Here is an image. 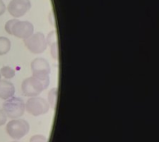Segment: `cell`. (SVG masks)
Listing matches in <instances>:
<instances>
[{
    "label": "cell",
    "mask_w": 159,
    "mask_h": 142,
    "mask_svg": "<svg viewBox=\"0 0 159 142\" xmlns=\"http://www.w3.org/2000/svg\"><path fill=\"white\" fill-rule=\"evenodd\" d=\"M4 28L7 33L21 39H25L34 33V26L32 22L29 21H21L17 18L7 21Z\"/></svg>",
    "instance_id": "6da1fadb"
},
{
    "label": "cell",
    "mask_w": 159,
    "mask_h": 142,
    "mask_svg": "<svg viewBox=\"0 0 159 142\" xmlns=\"http://www.w3.org/2000/svg\"><path fill=\"white\" fill-rule=\"evenodd\" d=\"M50 84V80H42L38 77H27L22 82V91L26 97H37L45 89H47Z\"/></svg>",
    "instance_id": "7a4b0ae2"
},
{
    "label": "cell",
    "mask_w": 159,
    "mask_h": 142,
    "mask_svg": "<svg viewBox=\"0 0 159 142\" xmlns=\"http://www.w3.org/2000/svg\"><path fill=\"white\" fill-rule=\"evenodd\" d=\"M2 110L6 116L11 119H17L22 116L25 111V102L20 97H13L5 100Z\"/></svg>",
    "instance_id": "3957f363"
},
{
    "label": "cell",
    "mask_w": 159,
    "mask_h": 142,
    "mask_svg": "<svg viewBox=\"0 0 159 142\" xmlns=\"http://www.w3.org/2000/svg\"><path fill=\"white\" fill-rule=\"evenodd\" d=\"M28 122L23 119H12L6 125V131L11 138L15 140L22 139L29 132Z\"/></svg>",
    "instance_id": "277c9868"
},
{
    "label": "cell",
    "mask_w": 159,
    "mask_h": 142,
    "mask_svg": "<svg viewBox=\"0 0 159 142\" xmlns=\"http://www.w3.org/2000/svg\"><path fill=\"white\" fill-rule=\"evenodd\" d=\"M23 42L26 47L33 54L42 53L47 50L48 46L46 37L42 32L32 33L30 37L23 39Z\"/></svg>",
    "instance_id": "5b68a950"
},
{
    "label": "cell",
    "mask_w": 159,
    "mask_h": 142,
    "mask_svg": "<svg viewBox=\"0 0 159 142\" xmlns=\"http://www.w3.org/2000/svg\"><path fill=\"white\" fill-rule=\"evenodd\" d=\"M50 105L47 100L39 97H30L25 103V110L33 116H38L48 112Z\"/></svg>",
    "instance_id": "8992f818"
},
{
    "label": "cell",
    "mask_w": 159,
    "mask_h": 142,
    "mask_svg": "<svg viewBox=\"0 0 159 142\" xmlns=\"http://www.w3.org/2000/svg\"><path fill=\"white\" fill-rule=\"evenodd\" d=\"M31 70L33 77L42 80H50L51 67L49 62L43 57H37L31 62Z\"/></svg>",
    "instance_id": "52a82bcc"
},
{
    "label": "cell",
    "mask_w": 159,
    "mask_h": 142,
    "mask_svg": "<svg viewBox=\"0 0 159 142\" xmlns=\"http://www.w3.org/2000/svg\"><path fill=\"white\" fill-rule=\"evenodd\" d=\"M30 0H11L7 5V12L15 18L24 16L31 8Z\"/></svg>",
    "instance_id": "ba28073f"
},
{
    "label": "cell",
    "mask_w": 159,
    "mask_h": 142,
    "mask_svg": "<svg viewBox=\"0 0 159 142\" xmlns=\"http://www.w3.org/2000/svg\"><path fill=\"white\" fill-rule=\"evenodd\" d=\"M15 94V87L7 79H0V98L7 100Z\"/></svg>",
    "instance_id": "9c48e42d"
},
{
    "label": "cell",
    "mask_w": 159,
    "mask_h": 142,
    "mask_svg": "<svg viewBox=\"0 0 159 142\" xmlns=\"http://www.w3.org/2000/svg\"><path fill=\"white\" fill-rule=\"evenodd\" d=\"M11 49V42L6 37H0V56L6 55Z\"/></svg>",
    "instance_id": "30bf717a"
},
{
    "label": "cell",
    "mask_w": 159,
    "mask_h": 142,
    "mask_svg": "<svg viewBox=\"0 0 159 142\" xmlns=\"http://www.w3.org/2000/svg\"><path fill=\"white\" fill-rule=\"evenodd\" d=\"M57 95H58L57 87H54L52 90H50L49 93H48V103L53 110H56L57 108Z\"/></svg>",
    "instance_id": "8fae6325"
},
{
    "label": "cell",
    "mask_w": 159,
    "mask_h": 142,
    "mask_svg": "<svg viewBox=\"0 0 159 142\" xmlns=\"http://www.w3.org/2000/svg\"><path fill=\"white\" fill-rule=\"evenodd\" d=\"M0 75L5 79H12L15 77V70L9 66H4L0 69Z\"/></svg>",
    "instance_id": "7c38bea8"
},
{
    "label": "cell",
    "mask_w": 159,
    "mask_h": 142,
    "mask_svg": "<svg viewBox=\"0 0 159 142\" xmlns=\"http://www.w3.org/2000/svg\"><path fill=\"white\" fill-rule=\"evenodd\" d=\"M46 40H47V45H52V43L57 42V37L56 31H52V32H50L49 34L47 35Z\"/></svg>",
    "instance_id": "4fadbf2b"
},
{
    "label": "cell",
    "mask_w": 159,
    "mask_h": 142,
    "mask_svg": "<svg viewBox=\"0 0 159 142\" xmlns=\"http://www.w3.org/2000/svg\"><path fill=\"white\" fill-rule=\"evenodd\" d=\"M51 47V53H52V57L54 59H58V42H56L50 45Z\"/></svg>",
    "instance_id": "5bb4252c"
},
{
    "label": "cell",
    "mask_w": 159,
    "mask_h": 142,
    "mask_svg": "<svg viewBox=\"0 0 159 142\" xmlns=\"http://www.w3.org/2000/svg\"><path fill=\"white\" fill-rule=\"evenodd\" d=\"M30 142H47V140L42 135H36L31 137Z\"/></svg>",
    "instance_id": "9a60e30c"
},
{
    "label": "cell",
    "mask_w": 159,
    "mask_h": 142,
    "mask_svg": "<svg viewBox=\"0 0 159 142\" xmlns=\"http://www.w3.org/2000/svg\"><path fill=\"white\" fill-rule=\"evenodd\" d=\"M7 121V116L1 108H0V126L3 125Z\"/></svg>",
    "instance_id": "2e32d148"
},
{
    "label": "cell",
    "mask_w": 159,
    "mask_h": 142,
    "mask_svg": "<svg viewBox=\"0 0 159 142\" xmlns=\"http://www.w3.org/2000/svg\"><path fill=\"white\" fill-rule=\"evenodd\" d=\"M6 9H7V7H6V5L3 2V1L0 0V16H2L6 12Z\"/></svg>",
    "instance_id": "e0dca14e"
},
{
    "label": "cell",
    "mask_w": 159,
    "mask_h": 142,
    "mask_svg": "<svg viewBox=\"0 0 159 142\" xmlns=\"http://www.w3.org/2000/svg\"><path fill=\"white\" fill-rule=\"evenodd\" d=\"M12 142H18V141H12Z\"/></svg>",
    "instance_id": "ac0fdd59"
},
{
    "label": "cell",
    "mask_w": 159,
    "mask_h": 142,
    "mask_svg": "<svg viewBox=\"0 0 159 142\" xmlns=\"http://www.w3.org/2000/svg\"><path fill=\"white\" fill-rule=\"evenodd\" d=\"M0 77H1V75H0Z\"/></svg>",
    "instance_id": "d6986e66"
}]
</instances>
